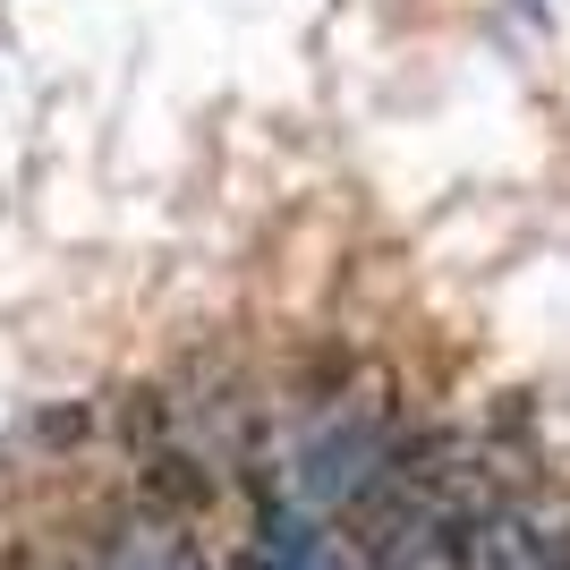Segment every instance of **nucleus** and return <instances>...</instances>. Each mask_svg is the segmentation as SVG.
<instances>
[{"label":"nucleus","mask_w":570,"mask_h":570,"mask_svg":"<svg viewBox=\"0 0 570 570\" xmlns=\"http://www.w3.org/2000/svg\"><path fill=\"white\" fill-rule=\"evenodd\" d=\"M392 452H401L392 409H341V417H324L307 434V460H298L307 469V502L315 511H357L392 476Z\"/></svg>","instance_id":"obj_1"}]
</instances>
